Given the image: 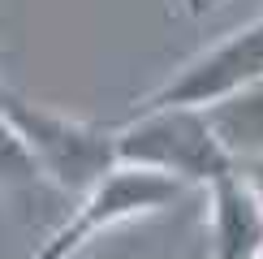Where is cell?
Instances as JSON below:
<instances>
[{"label":"cell","mask_w":263,"mask_h":259,"mask_svg":"<svg viewBox=\"0 0 263 259\" xmlns=\"http://www.w3.org/2000/svg\"><path fill=\"white\" fill-rule=\"evenodd\" d=\"M0 117L22 134V143L35 156L43 177L57 181L73 199H82L95 181H104L108 173L121 164V156H117V130L65 117L57 108H43L35 100H26V95L5 91V86H0Z\"/></svg>","instance_id":"obj_1"},{"label":"cell","mask_w":263,"mask_h":259,"mask_svg":"<svg viewBox=\"0 0 263 259\" xmlns=\"http://www.w3.org/2000/svg\"><path fill=\"white\" fill-rule=\"evenodd\" d=\"M117 156L121 164H142L190 181H216L220 173L237 169L233 156L220 147L216 130L207 125L203 108H142L117 130Z\"/></svg>","instance_id":"obj_2"},{"label":"cell","mask_w":263,"mask_h":259,"mask_svg":"<svg viewBox=\"0 0 263 259\" xmlns=\"http://www.w3.org/2000/svg\"><path fill=\"white\" fill-rule=\"evenodd\" d=\"M181 190H185L181 177H168V173L142 169V164H117L104 181H95L73 203V212L65 216V225L30 259H69L91 237L117 229L125 220H138V216H151V212L168 208L173 199H181Z\"/></svg>","instance_id":"obj_3"},{"label":"cell","mask_w":263,"mask_h":259,"mask_svg":"<svg viewBox=\"0 0 263 259\" xmlns=\"http://www.w3.org/2000/svg\"><path fill=\"white\" fill-rule=\"evenodd\" d=\"M255 78H263V17L229 30L224 39H216L212 48L190 57L164 86L142 95L134 113H142V108H207L224 95L242 91Z\"/></svg>","instance_id":"obj_4"},{"label":"cell","mask_w":263,"mask_h":259,"mask_svg":"<svg viewBox=\"0 0 263 259\" xmlns=\"http://www.w3.org/2000/svg\"><path fill=\"white\" fill-rule=\"evenodd\" d=\"M207 242L212 259H263V199L242 169L207 181Z\"/></svg>","instance_id":"obj_5"},{"label":"cell","mask_w":263,"mask_h":259,"mask_svg":"<svg viewBox=\"0 0 263 259\" xmlns=\"http://www.w3.org/2000/svg\"><path fill=\"white\" fill-rule=\"evenodd\" d=\"M207 125L216 130L220 147L233 156V164L263 156V78L246 82L242 91L207 104Z\"/></svg>","instance_id":"obj_6"},{"label":"cell","mask_w":263,"mask_h":259,"mask_svg":"<svg viewBox=\"0 0 263 259\" xmlns=\"http://www.w3.org/2000/svg\"><path fill=\"white\" fill-rule=\"evenodd\" d=\"M35 177H39L35 156L26 151V143H22L17 130L0 117V194H5V190H17V186H30Z\"/></svg>","instance_id":"obj_7"},{"label":"cell","mask_w":263,"mask_h":259,"mask_svg":"<svg viewBox=\"0 0 263 259\" xmlns=\"http://www.w3.org/2000/svg\"><path fill=\"white\" fill-rule=\"evenodd\" d=\"M237 169H242L246 177H250V186H255V190H259V199H263V156H255V160H242Z\"/></svg>","instance_id":"obj_8"},{"label":"cell","mask_w":263,"mask_h":259,"mask_svg":"<svg viewBox=\"0 0 263 259\" xmlns=\"http://www.w3.org/2000/svg\"><path fill=\"white\" fill-rule=\"evenodd\" d=\"M216 5H224V0H185L190 13H207V9H216Z\"/></svg>","instance_id":"obj_9"}]
</instances>
